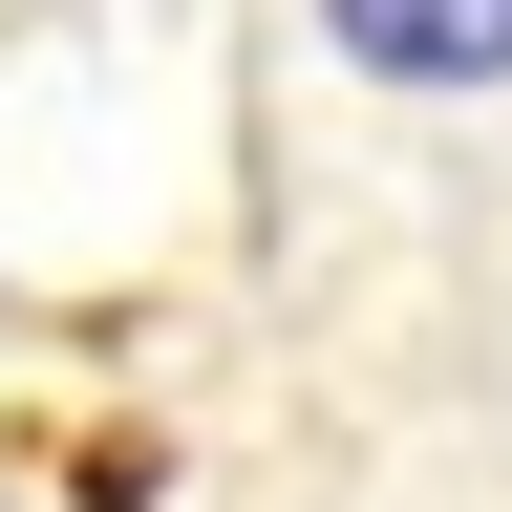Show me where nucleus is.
I'll list each match as a JSON object with an SVG mask.
<instances>
[{
    "instance_id": "nucleus-1",
    "label": "nucleus",
    "mask_w": 512,
    "mask_h": 512,
    "mask_svg": "<svg viewBox=\"0 0 512 512\" xmlns=\"http://www.w3.org/2000/svg\"><path fill=\"white\" fill-rule=\"evenodd\" d=\"M363 86H491L512 64V0H320Z\"/></svg>"
}]
</instances>
